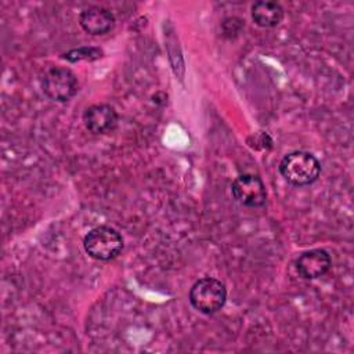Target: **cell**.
<instances>
[{
  "instance_id": "10",
  "label": "cell",
  "mask_w": 354,
  "mask_h": 354,
  "mask_svg": "<svg viewBox=\"0 0 354 354\" xmlns=\"http://www.w3.org/2000/svg\"><path fill=\"white\" fill-rule=\"evenodd\" d=\"M102 57V51L97 47H79L68 51L64 54V58L71 61V62H77V61H94L97 58Z\"/></svg>"
},
{
  "instance_id": "2",
  "label": "cell",
  "mask_w": 354,
  "mask_h": 354,
  "mask_svg": "<svg viewBox=\"0 0 354 354\" xmlns=\"http://www.w3.org/2000/svg\"><path fill=\"white\" fill-rule=\"evenodd\" d=\"M227 300L225 285L210 277L196 281L189 290V301L195 310L202 314L210 315L221 310Z\"/></svg>"
},
{
  "instance_id": "3",
  "label": "cell",
  "mask_w": 354,
  "mask_h": 354,
  "mask_svg": "<svg viewBox=\"0 0 354 354\" xmlns=\"http://www.w3.org/2000/svg\"><path fill=\"white\" fill-rule=\"evenodd\" d=\"M83 246L90 257L106 261L115 259L122 252L123 238L115 228L100 225L88 231L84 236Z\"/></svg>"
},
{
  "instance_id": "9",
  "label": "cell",
  "mask_w": 354,
  "mask_h": 354,
  "mask_svg": "<svg viewBox=\"0 0 354 354\" xmlns=\"http://www.w3.org/2000/svg\"><path fill=\"white\" fill-rule=\"evenodd\" d=\"M283 18V8L275 1H256L252 6V19L261 28H274Z\"/></svg>"
},
{
  "instance_id": "8",
  "label": "cell",
  "mask_w": 354,
  "mask_h": 354,
  "mask_svg": "<svg viewBox=\"0 0 354 354\" xmlns=\"http://www.w3.org/2000/svg\"><path fill=\"white\" fill-rule=\"evenodd\" d=\"M79 24L88 35H104L113 28L115 17L105 7L91 6L80 12Z\"/></svg>"
},
{
  "instance_id": "4",
  "label": "cell",
  "mask_w": 354,
  "mask_h": 354,
  "mask_svg": "<svg viewBox=\"0 0 354 354\" xmlns=\"http://www.w3.org/2000/svg\"><path fill=\"white\" fill-rule=\"evenodd\" d=\"M44 94L57 102H65L77 93V79L66 68H51L41 80Z\"/></svg>"
},
{
  "instance_id": "5",
  "label": "cell",
  "mask_w": 354,
  "mask_h": 354,
  "mask_svg": "<svg viewBox=\"0 0 354 354\" xmlns=\"http://www.w3.org/2000/svg\"><path fill=\"white\" fill-rule=\"evenodd\" d=\"M232 196L243 206L260 207L267 201V191L263 180L256 174H241L231 184Z\"/></svg>"
},
{
  "instance_id": "6",
  "label": "cell",
  "mask_w": 354,
  "mask_h": 354,
  "mask_svg": "<svg viewBox=\"0 0 354 354\" xmlns=\"http://www.w3.org/2000/svg\"><path fill=\"white\" fill-rule=\"evenodd\" d=\"M83 122L88 131L94 134H104L115 129L118 124V113L111 105L95 104L84 111Z\"/></svg>"
},
{
  "instance_id": "7",
  "label": "cell",
  "mask_w": 354,
  "mask_h": 354,
  "mask_svg": "<svg viewBox=\"0 0 354 354\" xmlns=\"http://www.w3.org/2000/svg\"><path fill=\"white\" fill-rule=\"evenodd\" d=\"M330 256L324 249H313L301 253L296 260L297 272L306 279L319 278L329 271Z\"/></svg>"
},
{
  "instance_id": "1",
  "label": "cell",
  "mask_w": 354,
  "mask_h": 354,
  "mask_svg": "<svg viewBox=\"0 0 354 354\" xmlns=\"http://www.w3.org/2000/svg\"><path fill=\"white\" fill-rule=\"evenodd\" d=\"M279 173L290 185L306 187L319 177L321 163L310 152L295 151L282 158Z\"/></svg>"
}]
</instances>
